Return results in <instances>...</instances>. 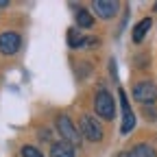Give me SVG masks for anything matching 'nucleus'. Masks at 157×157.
<instances>
[{"mask_svg":"<svg viewBox=\"0 0 157 157\" xmlns=\"http://www.w3.org/2000/svg\"><path fill=\"white\" fill-rule=\"evenodd\" d=\"M127 155H129V157H157L155 148L148 146V144H135Z\"/></svg>","mask_w":157,"mask_h":157,"instance_id":"nucleus-10","label":"nucleus"},{"mask_svg":"<svg viewBox=\"0 0 157 157\" xmlns=\"http://www.w3.org/2000/svg\"><path fill=\"white\" fill-rule=\"evenodd\" d=\"M57 131L61 133V137L68 142V144H72V146H78L81 144V133H78V129L74 127V122L70 120L68 116H59L57 118Z\"/></svg>","mask_w":157,"mask_h":157,"instance_id":"nucleus-1","label":"nucleus"},{"mask_svg":"<svg viewBox=\"0 0 157 157\" xmlns=\"http://www.w3.org/2000/svg\"><path fill=\"white\" fill-rule=\"evenodd\" d=\"M116 157H129V155H127V153H118Z\"/></svg>","mask_w":157,"mask_h":157,"instance_id":"nucleus-15","label":"nucleus"},{"mask_svg":"<svg viewBox=\"0 0 157 157\" xmlns=\"http://www.w3.org/2000/svg\"><path fill=\"white\" fill-rule=\"evenodd\" d=\"M94 107H96V113L105 118V120H111V118L116 116V103H113V98L109 92L101 90L96 94V101H94Z\"/></svg>","mask_w":157,"mask_h":157,"instance_id":"nucleus-3","label":"nucleus"},{"mask_svg":"<svg viewBox=\"0 0 157 157\" xmlns=\"http://www.w3.org/2000/svg\"><path fill=\"white\" fill-rule=\"evenodd\" d=\"M5 7H9V2L7 0H0V9H5Z\"/></svg>","mask_w":157,"mask_h":157,"instance_id":"nucleus-14","label":"nucleus"},{"mask_svg":"<svg viewBox=\"0 0 157 157\" xmlns=\"http://www.w3.org/2000/svg\"><path fill=\"white\" fill-rule=\"evenodd\" d=\"M76 24L81 26V29H90L94 24V17L87 9H76Z\"/></svg>","mask_w":157,"mask_h":157,"instance_id":"nucleus-12","label":"nucleus"},{"mask_svg":"<svg viewBox=\"0 0 157 157\" xmlns=\"http://www.w3.org/2000/svg\"><path fill=\"white\" fill-rule=\"evenodd\" d=\"M85 44H87V39L81 37V33H78L76 29H70L68 31V46L70 48H83Z\"/></svg>","mask_w":157,"mask_h":157,"instance_id":"nucleus-11","label":"nucleus"},{"mask_svg":"<svg viewBox=\"0 0 157 157\" xmlns=\"http://www.w3.org/2000/svg\"><path fill=\"white\" fill-rule=\"evenodd\" d=\"M50 157H76V153H74V146H72V144H68V142H57V144H52V148H50Z\"/></svg>","mask_w":157,"mask_h":157,"instance_id":"nucleus-9","label":"nucleus"},{"mask_svg":"<svg viewBox=\"0 0 157 157\" xmlns=\"http://www.w3.org/2000/svg\"><path fill=\"white\" fill-rule=\"evenodd\" d=\"M151 26H153V20H151V17L140 20V22L135 24V29H133V42H135V44H142V39L146 37V33H148Z\"/></svg>","mask_w":157,"mask_h":157,"instance_id":"nucleus-8","label":"nucleus"},{"mask_svg":"<svg viewBox=\"0 0 157 157\" xmlns=\"http://www.w3.org/2000/svg\"><path fill=\"white\" fill-rule=\"evenodd\" d=\"M22 46V39H20L17 33L13 31H7L0 35V55H15Z\"/></svg>","mask_w":157,"mask_h":157,"instance_id":"nucleus-6","label":"nucleus"},{"mask_svg":"<svg viewBox=\"0 0 157 157\" xmlns=\"http://www.w3.org/2000/svg\"><path fill=\"white\" fill-rule=\"evenodd\" d=\"M155 11H157V2H155Z\"/></svg>","mask_w":157,"mask_h":157,"instance_id":"nucleus-16","label":"nucleus"},{"mask_svg":"<svg viewBox=\"0 0 157 157\" xmlns=\"http://www.w3.org/2000/svg\"><path fill=\"white\" fill-rule=\"evenodd\" d=\"M22 157H44V155H42V151H39V148L26 144V146H22Z\"/></svg>","mask_w":157,"mask_h":157,"instance_id":"nucleus-13","label":"nucleus"},{"mask_svg":"<svg viewBox=\"0 0 157 157\" xmlns=\"http://www.w3.org/2000/svg\"><path fill=\"white\" fill-rule=\"evenodd\" d=\"M118 94H120V105H122V124H120V133L127 135V133H131V129L135 127V116H133V111H131V105H129V98H127L124 90H120Z\"/></svg>","mask_w":157,"mask_h":157,"instance_id":"nucleus-5","label":"nucleus"},{"mask_svg":"<svg viewBox=\"0 0 157 157\" xmlns=\"http://www.w3.org/2000/svg\"><path fill=\"white\" fill-rule=\"evenodd\" d=\"M78 127H81V137H85V140L90 142H101L103 140V127L98 124L96 118L92 116H81V122H78Z\"/></svg>","mask_w":157,"mask_h":157,"instance_id":"nucleus-2","label":"nucleus"},{"mask_svg":"<svg viewBox=\"0 0 157 157\" xmlns=\"http://www.w3.org/2000/svg\"><path fill=\"white\" fill-rule=\"evenodd\" d=\"M92 9L96 11L98 17L111 20V17L118 13V2H116V0H94V2H92Z\"/></svg>","mask_w":157,"mask_h":157,"instance_id":"nucleus-7","label":"nucleus"},{"mask_svg":"<svg viewBox=\"0 0 157 157\" xmlns=\"http://www.w3.org/2000/svg\"><path fill=\"white\" fill-rule=\"evenodd\" d=\"M133 98L142 105H153L157 101V85L153 81H142L133 87Z\"/></svg>","mask_w":157,"mask_h":157,"instance_id":"nucleus-4","label":"nucleus"}]
</instances>
